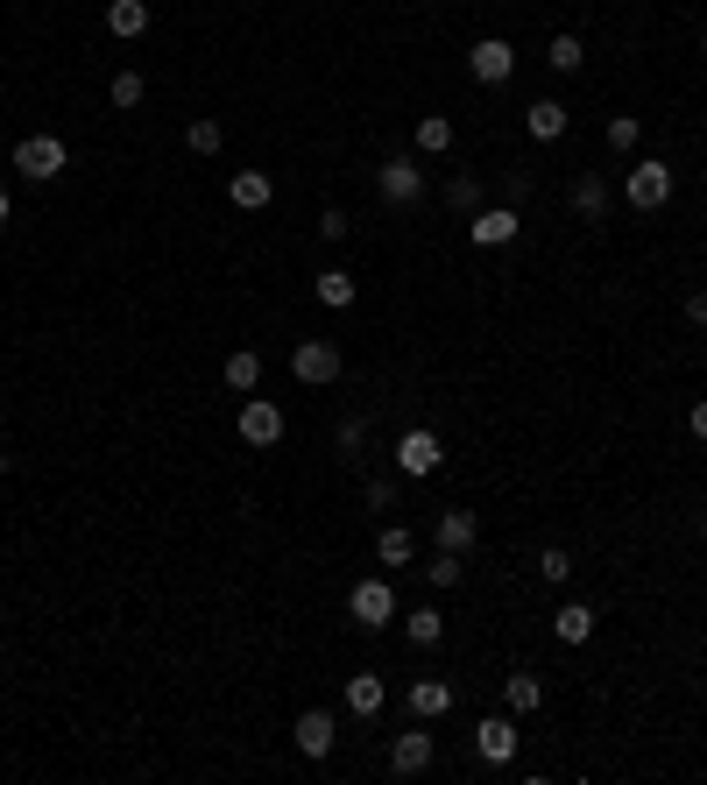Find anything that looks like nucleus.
Returning <instances> with one entry per match:
<instances>
[{"instance_id":"c756f323","label":"nucleus","mask_w":707,"mask_h":785,"mask_svg":"<svg viewBox=\"0 0 707 785\" xmlns=\"http://www.w3.org/2000/svg\"><path fill=\"white\" fill-rule=\"evenodd\" d=\"M637 142H644V121H637V113H616V121H608V149H616V157H629Z\"/></svg>"},{"instance_id":"20e7f679","label":"nucleus","mask_w":707,"mask_h":785,"mask_svg":"<svg viewBox=\"0 0 707 785\" xmlns=\"http://www.w3.org/2000/svg\"><path fill=\"white\" fill-rule=\"evenodd\" d=\"M438 461H446V446H438V432L411 425L404 439H396V474H411V482H425V474H438Z\"/></svg>"},{"instance_id":"a878e982","label":"nucleus","mask_w":707,"mask_h":785,"mask_svg":"<svg viewBox=\"0 0 707 785\" xmlns=\"http://www.w3.org/2000/svg\"><path fill=\"white\" fill-rule=\"evenodd\" d=\"M417 149H425V157H446V149H453V121H446V113H425V121H417Z\"/></svg>"},{"instance_id":"f03ea898","label":"nucleus","mask_w":707,"mask_h":785,"mask_svg":"<svg viewBox=\"0 0 707 785\" xmlns=\"http://www.w3.org/2000/svg\"><path fill=\"white\" fill-rule=\"evenodd\" d=\"M623 199L637 205V213H658V205L673 199V163H658V157H637V170L623 178Z\"/></svg>"},{"instance_id":"423d86ee","label":"nucleus","mask_w":707,"mask_h":785,"mask_svg":"<svg viewBox=\"0 0 707 785\" xmlns=\"http://www.w3.org/2000/svg\"><path fill=\"white\" fill-rule=\"evenodd\" d=\"M524 234V220L509 213V205H482V213H467V241L474 248H509Z\"/></svg>"},{"instance_id":"f3484780","label":"nucleus","mask_w":707,"mask_h":785,"mask_svg":"<svg viewBox=\"0 0 707 785\" xmlns=\"http://www.w3.org/2000/svg\"><path fill=\"white\" fill-rule=\"evenodd\" d=\"M503 707H509V715L545 707V680H538V673H509V680H503Z\"/></svg>"},{"instance_id":"e433bc0d","label":"nucleus","mask_w":707,"mask_h":785,"mask_svg":"<svg viewBox=\"0 0 707 785\" xmlns=\"http://www.w3.org/2000/svg\"><path fill=\"white\" fill-rule=\"evenodd\" d=\"M686 325H700V333H707V291L686 298Z\"/></svg>"},{"instance_id":"4468645a","label":"nucleus","mask_w":707,"mask_h":785,"mask_svg":"<svg viewBox=\"0 0 707 785\" xmlns=\"http://www.w3.org/2000/svg\"><path fill=\"white\" fill-rule=\"evenodd\" d=\"M573 213H580L587 227L608 220V184H602V170H580V178H573Z\"/></svg>"},{"instance_id":"ea45409f","label":"nucleus","mask_w":707,"mask_h":785,"mask_svg":"<svg viewBox=\"0 0 707 785\" xmlns=\"http://www.w3.org/2000/svg\"><path fill=\"white\" fill-rule=\"evenodd\" d=\"M0 474H8V453H0Z\"/></svg>"},{"instance_id":"5701e85b","label":"nucleus","mask_w":707,"mask_h":785,"mask_svg":"<svg viewBox=\"0 0 707 785\" xmlns=\"http://www.w3.org/2000/svg\"><path fill=\"white\" fill-rule=\"evenodd\" d=\"M375 560H382V566H411V560H417V539H411L404 524H390V531L375 539Z\"/></svg>"},{"instance_id":"4be33fe9","label":"nucleus","mask_w":707,"mask_h":785,"mask_svg":"<svg viewBox=\"0 0 707 785\" xmlns=\"http://www.w3.org/2000/svg\"><path fill=\"white\" fill-rule=\"evenodd\" d=\"M382 701H390V694H382V680H375V673H354V680H347V707H354L361 722L382 715Z\"/></svg>"},{"instance_id":"a19ab883","label":"nucleus","mask_w":707,"mask_h":785,"mask_svg":"<svg viewBox=\"0 0 707 785\" xmlns=\"http://www.w3.org/2000/svg\"><path fill=\"white\" fill-rule=\"evenodd\" d=\"M700 539H707V516H700Z\"/></svg>"},{"instance_id":"9d476101","label":"nucleus","mask_w":707,"mask_h":785,"mask_svg":"<svg viewBox=\"0 0 707 785\" xmlns=\"http://www.w3.org/2000/svg\"><path fill=\"white\" fill-rule=\"evenodd\" d=\"M375 191H382V199H390V205H411L417 191H425V170H417L411 157H390V163L375 170Z\"/></svg>"},{"instance_id":"473e14b6","label":"nucleus","mask_w":707,"mask_h":785,"mask_svg":"<svg viewBox=\"0 0 707 785\" xmlns=\"http://www.w3.org/2000/svg\"><path fill=\"white\" fill-rule=\"evenodd\" d=\"M107 92H113V107H121V113H128V107H142V100H149V85H142V71H121V79H113Z\"/></svg>"},{"instance_id":"72a5a7b5","label":"nucleus","mask_w":707,"mask_h":785,"mask_svg":"<svg viewBox=\"0 0 707 785\" xmlns=\"http://www.w3.org/2000/svg\"><path fill=\"white\" fill-rule=\"evenodd\" d=\"M319 234H326V241H347V234H354V220L340 213V205H326V213H319Z\"/></svg>"},{"instance_id":"a211bd4d","label":"nucleus","mask_w":707,"mask_h":785,"mask_svg":"<svg viewBox=\"0 0 707 785\" xmlns=\"http://www.w3.org/2000/svg\"><path fill=\"white\" fill-rule=\"evenodd\" d=\"M107 29L121 36V43H135L149 29V0H107Z\"/></svg>"},{"instance_id":"2f4dec72","label":"nucleus","mask_w":707,"mask_h":785,"mask_svg":"<svg viewBox=\"0 0 707 785\" xmlns=\"http://www.w3.org/2000/svg\"><path fill=\"white\" fill-rule=\"evenodd\" d=\"M538 573H545L552 587H566V581H573V552H566V545H545V552H538Z\"/></svg>"},{"instance_id":"dca6fc26","label":"nucleus","mask_w":707,"mask_h":785,"mask_svg":"<svg viewBox=\"0 0 707 785\" xmlns=\"http://www.w3.org/2000/svg\"><path fill=\"white\" fill-rule=\"evenodd\" d=\"M446 707H453V686L446 680H411V715L417 722H438Z\"/></svg>"},{"instance_id":"bb28decb","label":"nucleus","mask_w":707,"mask_h":785,"mask_svg":"<svg viewBox=\"0 0 707 785\" xmlns=\"http://www.w3.org/2000/svg\"><path fill=\"white\" fill-rule=\"evenodd\" d=\"M461 573H467V552H446V545H438L432 566H425V581H432V587H461Z\"/></svg>"},{"instance_id":"cd10ccee","label":"nucleus","mask_w":707,"mask_h":785,"mask_svg":"<svg viewBox=\"0 0 707 785\" xmlns=\"http://www.w3.org/2000/svg\"><path fill=\"white\" fill-rule=\"evenodd\" d=\"M319 304H326V312H347V304H354V276L326 270V276H319Z\"/></svg>"},{"instance_id":"c9c22d12","label":"nucleus","mask_w":707,"mask_h":785,"mask_svg":"<svg viewBox=\"0 0 707 785\" xmlns=\"http://www.w3.org/2000/svg\"><path fill=\"white\" fill-rule=\"evenodd\" d=\"M396 503V482H368V510H390Z\"/></svg>"},{"instance_id":"7c9ffc66","label":"nucleus","mask_w":707,"mask_h":785,"mask_svg":"<svg viewBox=\"0 0 707 785\" xmlns=\"http://www.w3.org/2000/svg\"><path fill=\"white\" fill-rule=\"evenodd\" d=\"M411 644H438V637H446V616H438V608H411Z\"/></svg>"},{"instance_id":"f704fd0d","label":"nucleus","mask_w":707,"mask_h":785,"mask_svg":"<svg viewBox=\"0 0 707 785\" xmlns=\"http://www.w3.org/2000/svg\"><path fill=\"white\" fill-rule=\"evenodd\" d=\"M361 446H368V425H361V417H347V425H340V453H347V461H354Z\"/></svg>"},{"instance_id":"1a4fd4ad","label":"nucleus","mask_w":707,"mask_h":785,"mask_svg":"<svg viewBox=\"0 0 707 785\" xmlns=\"http://www.w3.org/2000/svg\"><path fill=\"white\" fill-rule=\"evenodd\" d=\"M474 751H482V764H517V722L509 715L474 722Z\"/></svg>"},{"instance_id":"6ab92c4d","label":"nucleus","mask_w":707,"mask_h":785,"mask_svg":"<svg viewBox=\"0 0 707 785\" xmlns=\"http://www.w3.org/2000/svg\"><path fill=\"white\" fill-rule=\"evenodd\" d=\"M552 637H559V644H587V637H595V608H587V602H566L559 616H552Z\"/></svg>"},{"instance_id":"58836bf2","label":"nucleus","mask_w":707,"mask_h":785,"mask_svg":"<svg viewBox=\"0 0 707 785\" xmlns=\"http://www.w3.org/2000/svg\"><path fill=\"white\" fill-rule=\"evenodd\" d=\"M0 227H8V191H0Z\"/></svg>"},{"instance_id":"2eb2a0df","label":"nucleus","mask_w":707,"mask_h":785,"mask_svg":"<svg viewBox=\"0 0 707 785\" xmlns=\"http://www.w3.org/2000/svg\"><path fill=\"white\" fill-rule=\"evenodd\" d=\"M474 531H482V524H474V510H438L432 539L446 545V552H467V545H474Z\"/></svg>"},{"instance_id":"7ed1b4c3","label":"nucleus","mask_w":707,"mask_h":785,"mask_svg":"<svg viewBox=\"0 0 707 785\" xmlns=\"http://www.w3.org/2000/svg\"><path fill=\"white\" fill-rule=\"evenodd\" d=\"M347 616H354V630H390L396 623V587L390 581H354Z\"/></svg>"},{"instance_id":"ddd939ff","label":"nucleus","mask_w":707,"mask_h":785,"mask_svg":"<svg viewBox=\"0 0 707 785\" xmlns=\"http://www.w3.org/2000/svg\"><path fill=\"white\" fill-rule=\"evenodd\" d=\"M425 764H432V736H425V729H404V736L390 743V772H396V778H417Z\"/></svg>"},{"instance_id":"412c9836","label":"nucleus","mask_w":707,"mask_h":785,"mask_svg":"<svg viewBox=\"0 0 707 785\" xmlns=\"http://www.w3.org/2000/svg\"><path fill=\"white\" fill-rule=\"evenodd\" d=\"M226 390H234V396H248V390H255V382H262V354L255 348H234V354H226Z\"/></svg>"},{"instance_id":"9b49d317","label":"nucleus","mask_w":707,"mask_h":785,"mask_svg":"<svg viewBox=\"0 0 707 785\" xmlns=\"http://www.w3.org/2000/svg\"><path fill=\"white\" fill-rule=\"evenodd\" d=\"M340 743V722L326 715V707H304L297 715V757H326Z\"/></svg>"},{"instance_id":"6e6552de","label":"nucleus","mask_w":707,"mask_h":785,"mask_svg":"<svg viewBox=\"0 0 707 785\" xmlns=\"http://www.w3.org/2000/svg\"><path fill=\"white\" fill-rule=\"evenodd\" d=\"M467 71H474V79H482V85H503L509 71H517V50H509L503 36H482V43L467 50Z\"/></svg>"},{"instance_id":"39448f33","label":"nucleus","mask_w":707,"mask_h":785,"mask_svg":"<svg viewBox=\"0 0 707 785\" xmlns=\"http://www.w3.org/2000/svg\"><path fill=\"white\" fill-rule=\"evenodd\" d=\"M291 375L312 382V390H326V382H340V348H333V340H297V348H291Z\"/></svg>"},{"instance_id":"f257e3e1","label":"nucleus","mask_w":707,"mask_h":785,"mask_svg":"<svg viewBox=\"0 0 707 785\" xmlns=\"http://www.w3.org/2000/svg\"><path fill=\"white\" fill-rule=\"evenodd\" d=\"M14 170H22L29 184H50V178H64V170H71V149L57 135H29V142H14Z\"/></svg>"},{"instance_id":"4c0bfd02","label":"nucleus","mask_w":707,"mask_h":785,"mask_svg":"<svg viewBox=\"0 0 707 785\" xmlns=\"http://www.w3.org/2000/svg\"><path fill=\"white\" fill-rule=\"evenodd\" d=\"M686 425H694V439L707 446V396H694V411H686Z\"/></svg>"},{"instance_id":"f8f14e48","label":"nucleus","mask_w":707,"mask_h":785,"mask_svg":"<svg viewBox=\"0 0 707 785\" xmlns=\"http://www.w3.org/2000/svg\"><path fill=\"white\" fill-rule=\"evenodd\" d=\"M226 199L241 205V213H262V205L276 199V184H270V170H234L226 178Z\"/></svg>"},{"instance_id":"b1692460","label":"nucleus","mask_w":707,"mask_h":785,"mask_svg":"<svg viewBox=\"0 0 707 785\" xmlns=\"http://www.w3.org/2000/svg\"><path fill=\"white\" fill-rule=\"evenodd\" d=\"M446 205H453V213H482V178H474V170H453V178H446Z\"/></svg>"},{"instance_id":"393cba45","label":"nucleus","mask_w":707,"mask_h":785,"mask_svg":"<svg viewBox=\"0 0 707 785\" xmlns=\"http://www.w3.org/2000/svg\"><path fill=\"white\" fill-rule=\"evenodd\" d=\"M545 64L559 71V79H573V71L587 64V50H580V36H552V50H545Z\"/></svg>"},{"instance_id":"c85d7f7f","label":"nucleus","mask_w":707,"mask_h":785,"mask_svg":"<svg viewBox=\"0 0 707 785\" xmlns=\"http://www.w3.org/2000/svg\"><path fill=\"white\" fill-rule=\"evenodd\" d=\"M184 149H191V157H220V121H205V113H199V121L184 128Z\"/></svg>"},{"instance_id":"aec40b11","label":"nucleus","mask_w":707,"mask_h":785,"mask_svg":"<svg viewBox=\"0 0 707 785\" xmlns=\"http://www.w3.org/2000/svg\"><path fill=\"white\" fill-rule=\"evenodd\" d=\"M524 128H531V142H559V135H566V107H559V100H531Z\"/></svg>"},{"instance_id":"0eeeda50","label":"nucleus","mask_w":707,"mask_h":785,"mask_svg":"<svg viewBox=\"0 0 707 785\" xmlns=\"http://www.w3.org/2000/svg\"><path fill=\"white\" fill-rule=\"evenodd\" d=\"M241 439H248V446H276V439H283V411L270 404V396H255V390L241 396Z\"/></svg>"}]
</instances>
